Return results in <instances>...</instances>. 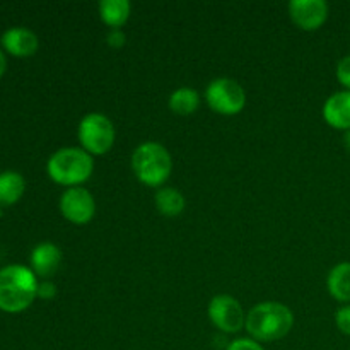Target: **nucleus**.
<instances>
[{
    "label": "nucleus",
    "instance_id": "obj_18",
    "mask_svg": "<svg viewBox=\"0 0 350 350\" xmlns=\"http://www.w3.org/2000/svg\"><path fill=\"white\" fill-rule=\"evenodd\" d=\"M337 79L345 91H350V55H345L337 65Z\"/></svg>",
    "mask_w": 350,
    "mask_h": 350
},
{
    "label": "nucleus",
    "instance_id": "obj_20",
    "mask_svg": "<svg viewBox=\"0 0 350 350\" xmlns=\"http://www.w3.org/2000/svg\"><path fill=\"white\" fill-rule=\"evenodd\" d=\"M226 350H263V347L260 342L253 340V338L250 337V338H236V340H232L231 344L226 347Z\"/></svg>",
    "mask_w": 350,
    "mask_h": 350
},
{
    "label": "nucleus",
    "instance_id": "obj_4",
    "mask_svg": "<svg viewBox=\"0 0 350 350\" xmlns=\"http://www.w3.org/2000/svg\"><path fill=\"white\" fill-rule=\"evenodd\" d=\"M132 170L140 183L157 188L170 178L173 161L164 146L157 142H144L133 150Z\"/></svg>",
    "mask_w": 350,
    "mask_h": 350
},
{
    "label": "nucleus",
    "instance_id": "obj_13",
    "mask_svg": "<svg viewBox=\"0 0 350 350\" xmlns=\"http://www.w3.org/2000/svg\"><path fill=\"white\" fill-rule=\"evenodd\" d=\"M327 289L334 299L350 303V262H342L330 270Z\"/></svg>",
    "mask_w": 350,
    "mask_h": 350
},
{
    "label": "nucleus",
    "instance_id": "obj_11",
    "mask_svg": "<svg viewBox=\"0 0 350 350\" xmlns=\"http://www.w3.org/2000/svg\"><path fill=\"white\" fill-rule=\"evenodd\" d=\"M2 46L14 57H31L36 53L40 40L31 29L23 26H14L3 31Z\"/></svg>",
    "mask_w": 350,
    "mask_h": 350
},
{
    "label": "nucleus",
    "instance_id": "obj_5",
    "mask_svg": "<svg viewBox=\"0 0 350 350\" xmlns=\"http://www.w3.org/2000/svg\"><path fill=\"white\" fill-rule=\"evenodd\" d=\"M79 142L91 156H103L115 142V126L108 116L89 113L79 123Z\"/></svg>",
    "mask_w": 350,
    "mask_h": 350
},
{
    "label": "nucleus",
    "instance_id": "obj_6",
    "mask_svg": "<svg viewBox=\"0 0 350 350\" xmlns=\"http://www.w3.org/2000/svg\"><path fill=\"white\" fill-rule=\"evenodd\" d=\"M205 101L219 115L232 116L243 111L246 105V92L241 84L232 79H214L205 89Z\"/></svg>",
    "mask_w": 350,
    "mask_h": 350
},
{
    "label": "nucleus",
    "instance_id": "obj_15",
    "mask_svg": "<svg viewBox=\"0 0 350 350\" xmlns=\"http://www.w3.org/2000/svg\"><path fill=\"white\" fill-rule=\"evenodd\" d=\"M99 16L106 26L111 29H120L130 17V2L129 0H101Z\"/></svg>",
    "mask_w": 350,
    "mask_h": 350
},
{
    "label": "nucleus",
    "instance_id": "obj_10",
    "mask_svg": "<svg viewBox=\"0 0 350 350\" xmlns=\"http://www.w3.org/2000/svg\"><path fill=\"white\" fill-rule=\"evenodd\" d=\"M62 263V252L57 245L50 241L40 243L31 252V270L41 279H50L57 273Z\"/></svg>",
    "mask_w": 350,
    "mask_h": 350
},
{
    "label": "nucleus",
    "instance_id": "obj_1",
    "mask_svg": "<svg viewBox=\"0 0 350 350\" xmlns=\"http://www.w3.org/2000/svg\"><path fill=\"white\" fill-rule=\"evenodd\" d=\"M38 279L29 267L7 265L0 269V310L21 313L38 297Z\"/></svg>",
    "mask_w": 350,
    "mask_h": 350
},
{
    "label": "nucleus",
    "instance_id": "obj_9",
    "mask_svg": "<svg viewBox=\"0 0 350 350\" xmlns=\"http://www.w3.org/2000/svg\"><path fill=\"white\" fill-rule=\"evenodd\" d=\"M328 3L325 0H293L289 3V16L297 27L314 31L328 19Z\"/></svg>",
    "mask_w": 350,
    "mask_h": 350
},
{
    "label": "nucleus",
    "instance_id": "obj_23",
    "mask_svg": "<svg viewBox=\"0 0 350 350\" xmlns=\"http://www.w3.org/2000/svg\"><path fill=\"white\" fill-rule=\"evenodd\" d=\"M5 68H7V60H5V55H3V51L0 50V77H2V75L5 74Z\"/></svg>",
    "mask_w": 350,
    "mask_h": 350
},
{
    "label": "nucleus",
    "instance_id": "obj_12",
    "mask_svg": "<svg viewBox=\"0 0 350 350\" xmlns=\"http://www.w3.org/2000/svg\"><path fill=\"white\" fill-rule=\"evenodd\" d=\"M323 118L337 130H350V91H338L327 99L323 106Z\"/></svg>",
    "mask_w": 350,
    "mask_h": 350
},
{
    "label": "nucleus",
    "instance_id": "obj_24",
    "mask_svg": "<svg viewBox=\"0 0 350 350\" xmlns=\"http://www.w3.org/2000/svg\"><path fill=\"white\" fill-rule=\"evenodd\" d=\"M344 146H345V149L347 150H350V130H347V132L344 133Z\"/></svg>",
    "mask_w": 350,
    "mask_h": 350
},
{
    "label": "nucleus",
    "instance_id": "obj_2",
    "mask_svg": "<svg viewBox=\"0 0 350 350\" xmlns=\"http://www.w3.org/2000/svg\"><path fill=\"white\" fill-rule=\"evenodd\" d=\"M294 325V314L286 304L260 303L246 314V330L256 342H275L286 337Z\"/></svg>",
    "mask_w": 350,
    "mask_h": 350
},
{
    "label": "nucleus",
    "instance_id": "obj_19",
    "mask_svg": "<svg viewBox=\"0 0 350 350\" xmlns=\"http://www.w3.org/2000/svg\"><path fill=\"white\" fill-rule=\"evenodd\" d=\"M335 323L342 334L350 337V304H345L335 313Z\"/></svg>",
    "mask_w": 350,
    "mask_h": 350
},
{
    "label": "nucleus",
    "instance_id": "obj_17",
    "mask_svg": "<svg viewBox=\"0 0 350 350\" xmlns=\"http://www.w3.org/2000/svg\"><path fill=\"white\" fill-rule=\"evenodd\" d=\"M200 106V94L191 88H180L170 96V108L176 115H191Z\"/></svg>",
    "mask_w": 350,
    "mask_h": 350
},
{
    "label": "nucleus",
    "instance_id": "obj_22",
    "mask_svg": "<svg viewBox=\"0 0 350 350\" xmlns=\"http://www.w3.org/2000/svg\"><path fill=\"white\" fill-rule=\"evenodd\" d=\"M125 33L122 29H111L106 36V43L113 48H122L125 44Z\"/></svg>",
    "mask_w": 350,
    "mask_h": 350
},
{
    "label": "nucleus",
    "instance_id": "obj_7",
    "mask_svg": "<svg viewBox=\"0 0 350 350\" xmlns=\"http://www.w3.org/2000/svg\"><path fill=\"white\" fill-rule=\"evenodd\" d=\"M208 318L214 327L224 334H236L246 323L241 304L228 294L212 297L211 304H208Z\"/></svg>",
    "mask_w": 350,
    "mask_h": 350
},
{
    "label": "nucleus",
    "instance_id": "obj_14",
    "mask_svg": "<svg viewBox=\"0 0 350 350\" xmlns=\"http://www.w3.org/2000/svg\"><path fill=\"white\" fill-rule=\"evenodd\" d=\"M26 190V181L17 171H2L0 173V208L14 205Z\"/></svg>",
    "mask_w": 350,
    "mask_h": 350
},
{
    "label": "nucleus",
    "instance_id": "obj_8",
    "mask_svg": "<svg viewBox=\"0 0 350 350\" xmlns=\"http://www.w3.org/2000/svg\"><path fill=\"white\" fill-rule=\"evenodd\" d=\"M60 212L72 224H88L96 214L94 197L82 187L67 188L60 197Z\"/></svg>",
    "mask_w": 350,
    "mask_h": 350
},
{
    "label": "nucleus",
    "instance_id": "obj_3",
    "mask_svg": "<svg viewBox=\"0 0 350 350\" xmlns=\"http://www.w3.org/2000/svg\"><path fill=\"white\" fill-rule=\"evenodd\" d=\"M48 176L64 187H81L91 178L94 161L82 147H64L50 156L46 163Z\"/></svg>",
    "mask_w": 350,
    "mask_h": 350
},
{
    "label": "nucleus",
    "instance_id": "obj_16",
    "mask_svg": "<svg viewBox=\"0 0 350 350\" xmlns=\"http://www.w3.org/2000/svg\"><path fill=\"white\" fill-rule=\"evenodd\" d=\"M156 208L166 217H176L185 208V197L176 190V188L164 187L156 191Z\"/></svg>",
    "mask_w": 350,
    "mask_h": 350
},
{
    "label": "nucleus",
    "instance_id": "obj_21",
    "mask_svg": "<svg viewBox=\"0 0 350 350\" xmlns=\"http://www.w3.org/2000/svg\"><path fill=\"white\" fill-rule=\"evenodd\" d=\"M55 294H57V287L50 280H43V282L38 284V297L41 299H53Z\"/></svg>",
    "mask_w": 350,
    "mask_h": 350
}]
</instances>
